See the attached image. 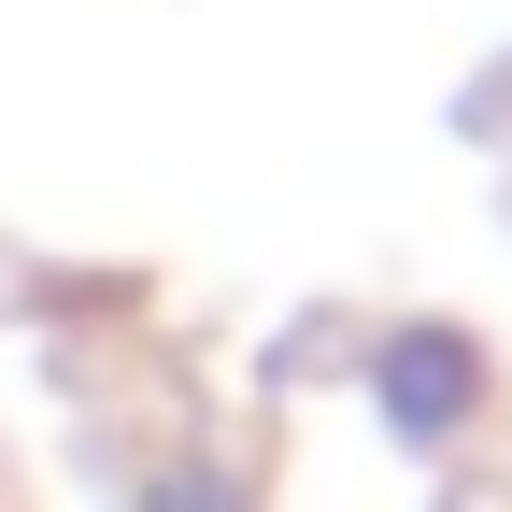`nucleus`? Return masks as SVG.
Wrapping results in <instances>:
<instances>
[{
    "label": "nucleus",
    "instance_id": "f03ea898",
    "mask_svg": "<svg viewBox=\"0 0 512 512\" xmlns=\"http://www.w3.org/2000/svg\"><path fill=\"white\" fill-rule=\"evenodd\" d=\"M171 512H228V484H171Z\"/></svg>",
    "mask_w": 512,
    "mask_h": 512
},
{
    "label": "nucleus",
    "instance_id": "f257e3e1",
    "mask_svg": "<svg viewBox=\"0 0 512 512\" xmlns=\"http://www.w3.org/2000/svg\"><path fill=\"white\" fill-rule=\"evenodd\" d=\"M370 384H384V427H399V441H441V427L484 399V356H470L456 328H399Z\"/></svg>",
    "mask_w": 512,
    "mask_h": 512
}]
</instances>
